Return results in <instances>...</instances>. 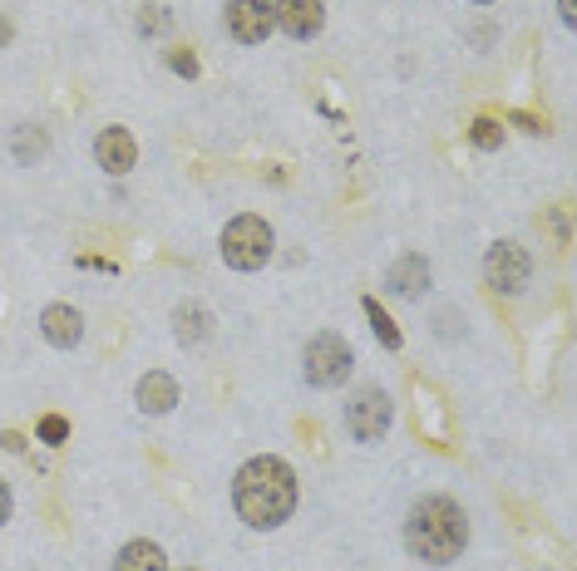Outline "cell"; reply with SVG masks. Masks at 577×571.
Returning <instances> with one entry per match:
<instances>
[{
    "instance_id": "cell-4",
    "label": "cell",
    "mask_w": 577,
    "mask_h": 571,
    "mask_svg": "<svg viewBox=\"0 0 577 571\" xmlns=\"http://www.w3.org/2000/svg\"><path fill=\"white\" fill-rule=\"evenodd\" d=\"M351 365H356V355H351V345L341 340L336 331L311 335V340H307V355H301L307 384H317V390H336V384H346Z\"/></svg>"
},
{
    "instance_id": "cell-1",
    "label": "cell",
    "mask_w": 577,
    "mask_h": 571,
    "mask_svg": "<svg viewBox=\"0 0 577 571\" xmlns=\"http://www.w3.org/2000/svg\"><path fill=\"white\" fill-rule=\"evenodd\" d=\"M232 507H237V517L247 527L271 533V527H281L291 517V507H297V473L271 454L252 458V463H242L237 478H232Z\"/></svg>"
},
{
    "instance_id": "cell-25",
    "label": "cell",
    "mask_w": 577,
    "mask_h": 571,
    "mask_svg": "<svg viewBox=\"0 0 577 571\" xmlns=\"http://www.w3.org/2000/svg\"><path fill=\"white\" fill-rule=\"evenodd\" d=\"M474 5H489V0H474Z\"/></svg>"
},
{
    "instance_id": "cell-3",
    "label": "cell",
    "mask_w": 577,
    "mask_h": 571,
    "mask_svg": "<svg viewBox=\"0 0 577 571\" xmlns=\"http://www.w3.org/2000/svg\"><path fill=\"white\" fill-rule=\"evenodd\" d=\"M271 247H277V237H271V227L262 217H232L228 227H222V261H228L232 271H262L271 261Z\"/></svg>"
},
{
    "instance_id": "cell-22",
    "label": "cell",
    "mask_w": 577,
    "mask_h": 571,
    "mask_svg": "<svg viewBox=\"0 0 577 571\" xmlns=\"http://www.w3.org/2000/svg\"><path fill=\"white\" fill-rule=\"evenodd\" d=\"M5 523H10V488L0 483V527H5Z\"/></svg>"
},
{
    "instance_id": "cell-23",
    "label": "cell",
    "mask_w": 577,
    "mask_h": 571,
    "mask_svg": "<svg viewBox=\"0 0 577 571\" xmlns=\"http://www.w3.org/2000/svg\"><path fill=\"white\" fill-rule=\"evenodd\" d=\"M513 124H519V128H529V134H543V128H539V119H529V114H513Z\"/></svg>"
},
{
    "instance_id": "cell-7",
    "label": "cell",
    "mask_w": 577,
    "mask_h": 571,
    "mask_svg": "<svg viewBox=\"0 0 577 571\" xmlns=\"http://www.w3.org/2000/svg\"><path fill=\"white\" fill-rule=\"evenodd\" d=\"M222 20H228L232 40H242V45H262V40L271 35V25H277V10H271V0H228Z\"/></svg>"
},
{
    "instance_id": "cell-19",
    "label": "cell",
    "mask_w": 577,
    "mask_h": 571,
    "mask_svg": "<svg viewBox=\"0 0 577 571\" xmlns=\"http://www.w3.org/2000/svg\"><path fill=\"white\" fill-rule=\"evenodd\" d=\"M35 434H40V444H65V438H69V424L59 419V414H45Z\"/></svg>"
},
{
    "instance_id": "cell-6",
    "label": "cell",
    "mask_w": 577,
    "mask_h": 571,
    "mask_svg": "<svg viewBox=\"0 0 577 571\" xmlns=\"http://www.w3.org/2000/svg\"><path fill=\"white\" fill-rule=\"evenodd\" d=\"M390 428V394L385 390H360L356 400L346 404V434L356 444H376Z\"/></svg>"
},
{
    "instance_id": "cell-15",
    "label": "cell",
    "mask_w": 577,
    "mask_h": 571,
    "mask_svg": "<svg viewBox=\"0 0 577 571\" xmlns=\"http://www.w3.org/2000/svg\"><path fill=\"white\" fill-rule=\"evenodd\" d=\"M10 153H15V163H40L49 153V134L40 124H20L10 138Z\"/></svg>"
},
{
    "instance_id": "cell-10",
    "label": "cell",
    "mask_w": 577,
    "mask_h": 571,
    "mask_svg": "<svg viewBox=\"0 0 577 571\" xmlns=\"http://www.w3.org/2000/svg\"><path fill=\"white\" fill-rule=\"evenodd\" d=\"M40 331H45V340H49V345L69 350V345H79V335H85V321H79L75 305L55 301V305H45V315H40Z\"/></svg>"
},
{
    "instance_id": "cell-24",
    "label": "cell",
    "mask_w": 577,
    "mask_h": 571,
    "mask_svg": "<svg viewBox=\"0 0 577 571\" xmlns=\"http://www.w3.org/2000/svg\"><path fill=\"white\" fill-rule=\"evenodd\" d=\"M10 45V15H0V49Z\"/></svg>"
},
{
    "instance_id": "cell-20",
    "label": "cell",
    "mask_w": 577,
    "mask_h": 571,
    "mask_svg": "<svg viewBox=\"0 0 577 571\" xmlns=\"http://www.w3.org/2000/svg\"><path fill=\"white\" fill-rule=\"evenodd\" d=\"M168 65H174V75H184V79L198 75V55H192V49H174V55H168Z\"/></svg>"
},
{
    "instance_id": "cell-11",
    "label": "cell",
    "mask_w": 577,
    "mask_h": 571,
    "mask_svg": "<svg viewBox=\"0 0 577 571\" xmlns=\"http://www.w3.org/2000/svg\"><path fill=\"white\" fill-rule=\"evenodd\" d=\"M174 404H178V384H174V374L148 370L144 380H138V410H144V414H168Z\"/></svg>"
},
{
    "instance_id": "cell-16",
    "label": "cell",
    "mask_w": 577,
    "mask_h": 571,
    "mask_svg": "<svg viewBox=\"0 0 577 571\" xmlns=\"http://www.w3.org/2000/svg\"><path fill=\"white\" fill-rule=\"evenodd\" d=\"M366 315H370V325H376V340L385 350H400V331H395V321L380 311V301H366Z\"/></svg>"
},
{
    "instance_id": "cell-26",
    "label": "cell",
    "mask_w": 577,
    "mask_h": 571,
    "mask_svg": "<svg viewBox=\"0 0 577 571\" xmlns=\"http://www.w3.org/2000/svg\"><path fill=\"white\" fill-rule=\"evenodd\" d=\"M184 571H192V567H184Z\"/></svg>"
},
{
    "instance_id": "cell-14",
    "label": "cell",
    "mask_w": 577,
    "mask_h": 571,
    "mask_svg": "<svg viewBox=\"0 0 577 571\" xmlns=\"http://www.w3.org/2000/svg\"><path fill=\"white\" fill-rule=\"evenodd\" d=\"M174 331H178V340L184 345H202L212 335V315L202 311L198 301H188V305H178L174 311Z\"/></svg>"
},
{
    "instance_id": "cell-13",
    "label": "cell",
    "mask_w": 577,
    "mask_h": 571,
    "mask_svg": "<svg viewBox=\"0 0 577 571\" xmlns=\"http://www.w3.org/2000/svg\"><path fill=\"white\" fill-rule=\"evenodd\" d=\"M114 571H168V557H164V547L158 542H129V547H119V557H114Z\"/></svg>"
},
{
    "instance_id": "cell-5",
    "label": "cell",
    "mask_w": 577,
    "mask_h": 571,
    "mask_svg": "<svg viewBox=\"0 0 577 571\" xmlns=\"http://www.w3.org/2000/svg\"><path fill=\"white\" fill-rule=\"evenodd\" d=\"M484 277H489V286L499 295H519L533 277V261L519 242H493L489 257H484Z\"/></svg>"
},
{
    "instance_id": "cell-12",
    "label": "cell",
    "mask_w": 577,
    "mask_h": 571,
    "mask_svg": "<svg viewBox=\"0 0 577 571\" xmlns=\"http://www.w3.org/2000/svg\"><path fill=\"white\" fill-rule=\"evenodd\" d=\"M385 286H390L395 295H420L424 286H430V261H424L420 251H410V257H400V261L390 267Z\"/></svg>"
},
{
    "instance_id": "cell-9",
    "label": "cell",
    "mask_w": 577,
    "mask_h": 571,
    "mask_svg": "<svg viewBox=\"0 0 577 571\" xmlns=\"http://www.w3.org/2000/svg\"><path fill=\"white\" fill-rule=\"evenodd\" d=\"M95 158H99V168H104V172L124 178V172L138 163V143H134L129 128H104V134L95 138Z\"/></svg>"
},
{
    "instance_id": "cell-8",
    "label": "cell",
    "mask_w": 577,
    "mask_h": 571,
    "mask_svg": "<svg viewBox=\"0 0 577 571\" xmlns=\"http://www.w3.org/2000/svg\"><path fill=\"white\" fill-rule=\"evenodd\" d=\"M271 10H277L281 30H287L291 40H311L326 25V5H321V0H277Z\"/></svg>"
},
{
    "instance_id": "cell-2",
    "label": "cell",
    "mask_w": 577,
    "mask_h": 571,
    "mask_svg": "<svg viewBox=\"0 0 577 571\" xmlns=\"http://www.w3.org/2000/svg\"><path fill=\"white\" fill-rule=\"evenodd\" d=\"M404 547L430 567H450L469 547V517L454 497H420L404 517Z\"/></svg>"
},
{
    "instance_id": "cell-18",
    "label": "cell",
    "mask_w": 577,
    "mask_h": 571,
    "mask_svg": "<svg viewBox=\"0 0 577 571\" xmlns=\"http://www.w3.org/2000/svg\"><path fill=\"white\" fill-rule=\"evenodd\" d=\"M469 138H474V148H499V143H503V128L493 124V119H474Z\"/></svg>"
},
{
    "instance_id": "cell-17",
    "label": "cell",
    "mask_w": 577,
    "mask_h": 571,
    "mask_svg": "<svg viewBox=\"0 0 577 571\" xmlns=\"http://www.w3.org/2000/svg\"><path fill=\"white\" fill-rule=\"evenodd\" d=\"M168 25H174V15H168L164 5H144V10H138V35H168Z\"/></svg>"
},
{
    "instance_id": "cell-21",
    "label": "cell",
    "mask_w": 577,
    "mask_h": 571,
    "mask_svg": "<svg viewBox=\"0 0 577 571\" xmlns=\"http://www.w3.org/2000/svg\"><path fill=\"white\" fill-rule=\"evenodd\" d=\"M558 10H563V25H577V0H558Z\"/></svg>"
}]
</instances>
